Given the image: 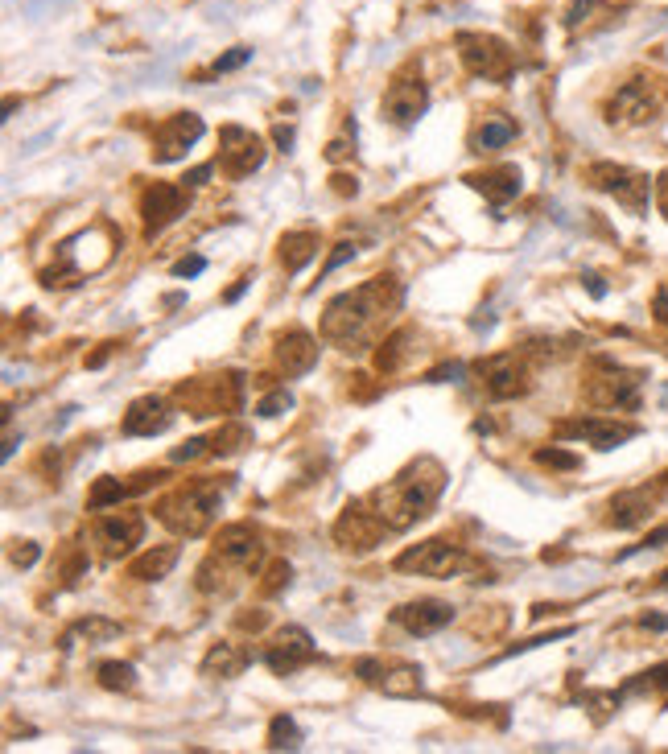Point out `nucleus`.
Here are the masks:
<instances>
[{"label":"nucleus","instance_id":"f257e3e1","mask_svg":"<svg viewBox=\"0 0 668 754\" xmlns=\"http://www.w3.org/2000/svg\"><path fill=\"white\" fill-rule=\"evenodd\" d=\"M400 305L396 277H372L351 293H339L322 314V338L343 342V347H363L372 330Z\"/></svg>","mask_w":668,"mask_h":754},{"label":"nucleus","instance_id":"f03ea898","mask_svg":"<svg viewBox=\"0 0 668 754\" xmlns=\"http://www.w3.org/2000/svg\"><path fill=\"white\" fill-rule=\"evenodd\" d=\"M442 487H446V470L433 462V458H421V462H413L405 474H396L388 487L372 491L367 507H372L376 516L384 520L388 532H405V528H413L421 516H429V507L438 503Z\"/></svg>","mask_w":668,"mask_h":754},{"label":"nucleus","instance_id":"7ed1b4c3","mask_svg":"<svg viewBox=\"0 0 668 754\" xmlns=\"http://www.w3.org/2000/svg\"><path fill=\"white\" fill-rule=\"evenodd\" d=\"M178 404L190 417H219V413H236L244 404V375L227 371V375H203V380L178 384Z\"/></svg>","mask_w":668,"mask_h":754},{"label":"nucleus","instance_id":"20e7f679","mask_svg":"<svg viewBox=\"0 0 668 754\" xmlns=\"http://www.w3.org/2000/svg\"><path fill=\"white\" fill-rule=\"evenodd\" d=\"M223 491V487H219ZM215 487H178L157 503V520L178 536H203L215 516Z\"/></svg>","mask_w":668,"mask_h":754},{"label":"nucleus","instance_id":"39448f33","mask_svg":"<svg viewBox=\"0 0 668 754\" xmlns=\"http://www.w3.org/2000/svg\"><path fill=\"white\" fill-rule=\"evenodd\" d=\"M458 54L466 62V71L491 79V83H508L512 79V50L491 38V33H458Z\"/></svg>","mask_w":668,"mask_h":754},{"label":"nucleus","instance_id":"423d86ee","mask_svg":"<svg viewBox=\"0 0 668 754\" xmlns=\"http://www.w3.org/2000/svg\"><path fill=\"white\" fill-rule=\"evenodd\" d=\"M586 178H590V186L615 194V202H623L631 215H644L648 211V194H652L648 174H636V169H627V165L598 161V165L586 169Z\"/></svg>","mask_w":668,"mask_h":754},{"label":"nucleus","instance_id":"0eeeda50","mask_svg":"<svg viewBox=\"0 0 668 754\" xmlns=\"http://www.w3.org/2000/svg\"><path fill=\"white\" fill-rule=\"evenodd\" d=\"M664 99H668V91L660 87V79H631L607 104V120L611 124H648L664 108Z\"/></svg>","mask_w":668,"mask_h":754},{"label":"nucleus","instance_id":"6e6552de","mask_svg":"<svg viewBox=\"0 0 668 754\" xmlns=\"http://www.w3.org/2000/svg\"><path fill=\"white\" fill-rule=\"evenodd\" d=\"M462 565H466V553L450 540H425L396 557L400 573H421V577H454Z\"/></svg>","mask_w":668,"mask_h":754},{"label":"nucleus","instance_id":"1a4fd4ad","mask_svg":"<svg viewBox=\"0 0 668 754\" xmlns=\"http://www.w3.org/2000/svg\"><path fill=\"white\" fill-rule=\"evenodd\" d=\"M598 367H603V375L590 380V388H586L590 404H603V408H640V384H644L640 371H623L615 363H598Z\"/></svg>","mask_w":668,"mask_h":754},{"label":"nucleus","instance_id":"9d476101","mask_svg":"<svg viewBox=\"0 0 668 754\" xmlns=\"http://www.w3.org/2000/svg\"><path fill=\"white\" fill-rule=\"evenodd\" d=\"M219 165L227 169L231 178H248L252 169H260V161H264V141L256 132H248V128H240V124H227V128H219Z\"/></svg>","mask_w":668,"mask_h":754},{"label":"nucleus","instance_id":"9b49d317","mask_svg":"<svg viewBox=\"0 0 668 754\" xmlns=\"http://www.w3.org/2000/svg\"><path fill=\"white\" fill-rule=\"evenodd\" d=\"M215 557L223 565H231L236 573H256L260 561H264V544H260V532L252 524H227L215 540Z\"/></svg>","mask_w":668,"mask_h":754},{"label":"nucleus","instance_id":"f8f14e48","mask_svg":"<svg viewBox=\"0 0 668 754\" xmlns=\"http://www.w3.org/2000/svg\"><path fill=\"white\" fill-rule=\"evenodd\" d=\"M483 375V388L491 400H512V396H524L532 388L528 380V367L516 359V355H491L475 367Z\"/></svg>","mask_w":668,"mask_h":754},{"label":"nucleus","instance_id":"ddd939ff","mask_svg":"<svg viewBox=\"0 0 668 754\" xmlns=\"http://www.w3.org/2000/svg\"><path fill=\"white\" fill-rule=\"evenodd\" d=\"M384 532H388L384 520L363 503H351L339 516V524H334V540H339L343 548H351V553H367V548H376Z\"/></svg>","mask_w":668,"mask_h":754},{"label":"nucleus","instance_id":"4468645a","mask_svg":"<svg viewBox=\"0 0 668 754\" xmlns=\"http://www.w3.org/2000/svg\"><path fill=\"white\" fill-rule=\"evenodd\" d=\"M314 660V639L306 627H281L277 639L264 651V664H269L277 676H289L297 668H306Z\"/></svg>","mask_w":668,"mask_h":754},{"label":"nucleus","instance_id":"2eb2a0df","mask_svg":"<svg viewBox=\"0 0 668 754\" xmlns=\"http://www.w3.org/2000/svg\"><path fill=\"white\" fill-rule=\"evenodd\" d=\"M186 202H190L186 182H182V186H170V182H157V186H149V190H145V198H141L145 231H149V235L165 231V227H170L178 215H186Z\"/></svg>","mask_w":668,"mask_h":754},{"label":"nucleus","instance_id":"dca6fc26","mask_svg":"<svg viewBox=\"0 0 668 754\" xmlns=\"http://www.w3.org/2000/svg\"><path fill=\"white\" fill-rule=\"evenodd\" d=\"M198 136H203V120H198L194 112H178V116H170L161 128H157V149H153V161L157 165H170V161H178Z\"/></svg>","mask_w":668,"mask_h":754},{"label":"nucleus","instance_id":"f3484780","mask_svg":"<svg viewBox=\"0 0 668 754\" xmlns=\"http://www.w3.org/2000/svg\"><path fill=\"white\" fill-rule=\"evenodd\" d=\"M392 623L405 627L409 635H433L454 623V606L450 602H438V598H421V602H405L392 610Z\"/></svg>","mask_w":668,"mask_h":754},{"label":"nucleus","instance_id":"a211bd4d","mask_svg":"<svg viewBox=\"0 0 668 754\" xmlns=\"http://www.w3.org/2000/svg\"><path fill=\"white\" fill-rule=\"evenodd\" d=\"M561 437L570 441H590L594 450H615V445L636 437V425H623V421H603V417H582V421H565L557 425Z\"/></svg>","mask_w":668,"mask_h":754},{"label":"nucleus","instance_id":"6ab92c4d","mask_svg":"<svg viewBox=\"0 0 668 754\" xmlns=\"http://www.w3.org/2000/svg\"><path fill=\"white\" fill-rule=\"evenodd\" d=\"M425 104H429V91H425L421 79H396L388 87V95H384V116L392 124H400V128H409V124L421 120Z\"/></svg>","mask_w":668,"mask_h":754},{"label":"nucleus","instance_id":"aec40b11","mask_svg":"<svg viewBox=\"0 0 668 754\" xmlns=\"http://www.w3.org/2000/svg\"><path fill=\"white\" fill-rule=\"evenodd\" d=\"M141 532H145V520L137 511H120V516H104L95 528V540L104 544V557H124L132 544H141Z\"/></svg>","mask_w":668,"mask_h":754},{"label":"nucleus","instance_id":"412c9836","mask_svg":"<svg viewBox=\"0 0 668 754\" xmlns=\"http://www.w3.org/2000/svg\"><path fill=\"white\" fill-rule=\"evenodd\" d=\"M170 421H174V413H170V404H165L161 396H141V400L128 404L124 433H128V437H153V433L170 429Z\"/></svg>","mask_w":668,"mask_h":754},{"label":"nucleus","instance_id":"4be33fe9","mask_svg":"<svg viewBox=\"0 0 668 754\" xmlns=\"http://www.w3.org/2000/svg\"><path fill=\"white\" fill-rule=\"evenodd\" d=\"M277 363L285 375H306L318 363V342L306 330H289L277 338Z\"/></svg>","mask_w":668,"mask_h":754},{"label":"nucleus","instance_id":"5701e85b","mask_svg":"<svg viewBox=\"0 0 668 754\" xmlns=\"http://www.w3.org/2000/svg\"><path fill=\"white\" fill-rule=\"evenodd\" d=\"M475 190H483L495 207L499 202H508V198H516L520 194V169H512V165H499V169H483V174H471L466 178Z\"/></svg>","mask_w":668,"mask_h":754},{"label":"nucleus","instance_id":"b1692460","mask_svg":"<svg viewBox=\"0 0 668 754\" xmlns=\"http://www.w3.org/2000/svg\"><path fill=\"white\" fill-rule=\"evenodd\" d=\"M652 516V491H623L611 503V524L615 528H636Z\"/></svg>","mask_w":668,"mask_h":754},{"label":"nucleus","instance_id":"393cba45","mask_svg":"<svg viewBox=\"0 0 668 754\" xmlns=\"http://www.w3.org/2000/svg\"><path fill=\"white\" fill-rule=\"evenodd\" d=\"M174 565H178V544H157V548H149V553H141L137 561H132L128 573L137 581H161Z\"/></svg>","mask_w":668,"mask_h":754},{"label":"nucleus","instance_id":"a878e982","mask_svg":"<svg viewBox=\"0 0 668 754\" xmlns=\"http://www.w3.org/2000/svg\"><path fill=\"white\" fill-rule=\"evenodd\" d=\"M318 256V235L314 231H285L281 235V264L285 272H302Z\"/></svg>","mask_w":668,"mask_h":754},{"label":"nucleus","instance_id":"bb28decb","mask_svg":"<svg viewBox=\"0 0 668 754\" xmlns=\"http://www.w3.org/2000/svg\"><path fill=\"white\" fill-rule=\"evenodd\" d=\"M244 664H248V656H244L236 643H215V647L207 651V660H203V676H211V680H231V676L244 672Z\"/></svg>","mask_w":668,"mask_h":754},{"label":"nucleus","instance_id":"cd10ccee","mask_svg":"<svg viewBox=\"0 0 668 754\" xmlns=\"http://www.w3.org/2000/svg\"><path fill=\"white\" fill-rule=\"evenodd\" d=\"M376 684H380L388 697H417L425 680H421V668H417V664H392V668L380 672Z\"/></svg>","mask_w":668,"mask_h":754},{"label":"nucleus","instance_id":"c85d7f7f","mask_svg":"<svg viewBox=\"0 0 668 754\" xmlns=\"http://www.w3.org/2000/svg\"><path fill=\"white\" fill-rule=\"evenodd\" d=\"M508 141H516V124L504 116H487L483 128L475 132V153H491V149H504Z\"/></svg>","mask_w":668,"mask_h":754},{"label":"nucleus","instance_id":"c756f323","mask_svg":"<svg viewBox=\"0 0 668 754\" xmlns=\"http://www.w3.org/2000/svg\"><path fill=\"white\" fill-rule=\"evenodd\" d=\"M99 684H104L108 693H128V689H137V668L108 660V664H99Z\"/></svg>","mask_w":668,"mask_h":754},{"label":"nucleus","instance_id":"7c9ffc66","mask_svg":"<svg viewBox=\"0 0 668 754\" xmlns=\"http://www.w3.org/2000/svg\"><path fill=\"white\" fill-rule=\"evenodd\" d=\"M664 689H668V664H656V668L640 672L636 680H627L623 689H619V697H636V693H664Z\"/></svg>","mask_w":668,"mask_h":754},{"label":"nucleus","instance_id":"2f4dec72","mask_svg":"<svg viewBox=\"0 0 668 754\" xmlns=\"http://www.w3.org/2000/svg\"><path fill=\"white\" fill-rule=\"evenodd\" d=\"M128 491H132V487L120 483V478H99V483L91 487V495H87V507H91V511H104V507L120 503Z\"/></svg>","mask_w":668,"mask_h":754},{"label":"nucleus","instance_id":"473e14b6","mask_svg":"<svg viewBox=\"0 0 668 754\" xmlns=\"http://www.w3.org/2000/svg\"><path fill=\"white\" fill-rule=\"evenodd\" d=\"M269 746H273V750H297V746H302V730H297L293 717H285V713L273 717V726H269Z\"/></svg>","mask_w":668,"mask_h":754},{"label":"nucleus","instance_id":"72a5a7b5","mask_svg":"<svg viewBox=\"0 0 668 754\" xmlns=\"http://www.w3.org/2000/svg\"><path fill=\"white\" fill-rule=\"evenodd\" d=\"M71 635H79V639H87V643H108V639H116L120 635V623H112V619H99V614H91V619H79L75 623V631Z\"/></svg>","mask_w":668,"mask_h":754},{"label":"nucleus","instance_id":"f704fd0d","mask_svg":"<svg viewBox=\"0 0 668 754\" xmlns=\"http://www.w3.org/2000/svg\"><path fill=\"white\" fill-rule=\"evenodd\" d=\"M405 342H409V330H396L384 347H380V355H376V367L384 371V375H392L396 367H400V359H405Z\"/></svg>","mask_w":668,"mask_h":754},{"label":"nucleus","instance_id":"c9c22d12","mask_svg":"<svg viewBox=\"0 0 668 754\" xmlns=\"http://www.w3.org/2000/svg\"><path fill=\"white\" fill-rule=\"evenodd\" d=\"M289 408H293V392H289V388H277V392H269V396L256 404V413H260V417H281V413H289Z\"/></svg>","mask_w":668,"mask_h":754},{"label":"nucleus","instance_id":"e433bc0d","mask_svg":"<svg viewBox=\"0 0 668 754\" xmlns=\"http://www.w3.org/2000/svg\"><path fill=\"white\" fill-rule=\"evenodd\" d=\"M240 441H248L244 425H227L223 433L211 437V454H231V450H240Z\"/></svg>","mask_w":668,"mask_h":754},{"label":"nucleus","instance_id":"4c0bfd02","mask_svg":"<svg viewBox=\"0 0 668 754\" xmlns=\"http://www.w3.org/2000/svg\"><path fill=\"white\" fill-rule=\"evenodd\" d=\"M537 462L541 466H549V470H578V454H570V450H537Z\"/></svg>","mask_w":668,"mask_h":754},{"label":"nucleus","instance_id":"58836bf2","mask_svg":"<svg viewBox=\"0 0 668 754\" xmlns=\"http://www.w3.org/2000/svg\"><path fill=\"white\" fill-rule=\"evenodd\" d=\"M244 62H252V50H248V46H236L231 54L215 58V66H211V71H215V75H227V71H240Z\"/></svg>","mask_w":668,"mask_h":754},{"label":"nucleus","instance_id":"ea45409f","mask_svg":"<svg viewBox=\"0 0 668 754\" xmlns=\"http://www.w3.org/2000/svg\"><path fill=\"white\" fill-rule=\"evenodd\" d=\"M594 9H598V0H570V9H565V25L578 29Z\"/></svg>","mask_w":668,"mask_h":754},{"label":"nucleus","instance_id":"a19ab883","mask_svg":"<svg viewBox=\"0 0 668 754\" xmlns=\"http://www.w3.org/2000/svg\"><path fill=\"white\" fill-rule=\"evenodd\" d=\"M281 586H289V565L285 561H277V565H269V581H264V594H277Z\"/></svg>","mask_w":668,"mask_h":754},{"label":"nucleus","instance_id":"79ce46f5","mask_svg":"<svg viewBox=\"0 0 668 754\" xmlns=\"http://www.w3.org/2000/svg\"><path fill=\"white\" fill-rule=\"evenodd\" d=\"M38 557H42V548L33 544V540H25V544H17V548H13V565H21V569L38 565Z\"/></svg>","mask_w":668,"mask_h":754},{"label":"nucleus","instance_id":"37998d69","mask_svg":"<svg viewBox=\"0 0 668 754\" xmlns=\"http://www.w3.org/2000/svg\"><path fill=\"white\" fill-rule=\"evenodd\" d=\"M211 450V441H203V437H194V441H186L182 450H174V462H194L198 454H207Z\"/></svg>","mask_w":668,"mask_h":754},{"label":"nucleus","instance_id":"c03bdc74","mask_svg":"<svg viewBox=\"0 0 668 754\" xmlns=\"http://www.w3.org/2000/svg\"><path fill=\"white\" fill-rule=\"evenodd\" d=\"M207 268V260L203 256H186V260H178L174 264V277H198V272Z\"/></svg>","mask_w":668,"mask_h":754},{"label":"nucleus","instance_id":"a18cd8bd","mask_svg":"<svg viewBox=\"0 0 668 754\" xmlns=\"http://www.w3.org/2000/svg\"><path fill=\"white\" fill-rule=\"evenodd\" d=\"M462 371H466L462 363H450V367H438V371H429L425 380H429V384H446V380H462Z\"/></svg>","mask_w":668,"mask_h":754},{"label":"nucleus","instance_id":"49530a36","mask_svg":"<svg viewBox=\"0 0 668 754\" xmlns=\"http://www.w3.org/2000/svg\"><path fill=\"white\" fill-rule=\"evenodd\" d=\"M355 256V244H339V248H334L330 252V260H326V268H322V277H326V272H334V268H339V264H347Z\"/></svg>","mask_w":668,"mask_h":754},{"label":"nucleus","instance_id":"de8ad7c7","mask_svg":"<svg viewBox=\"0 0 668 754\" xmlns=\"http://www.w3.org/2000/svg\"><path fill=\"white\" fill-rule=\"evenodd\" d=\"M652 310H656V322H660V326H668V285H660V289H656Z\"/></svg>","mask_w":668,"mask_h":754},{"label":"nucleus","instance_id":"09e8293b","mask_svg":"<svg viewBox=\"0 0 668 754\" xmlns=\"http://www.w3.org/2000/svg\"><path fill=\"white\" fill-rule=\"evenodd\" d=\"M351 153H355V149H351L347 141H330V145H326V161H343V157H351Z\"/></svg>","mask_w":668,"mask_h":754},{"label":"nucleus","instance_id":"8fccbe9b","mask_svg":"<svg viewBox=\"0 0 668 754\" xmlns=\"http://www.w3.org/2000/svg\"><path fill=\"white\" fill-rule=\"evenodd\" d=\"M211 169H215V165H198V169H190V174H186L182 182H186V186H203V182L211 178Z\"/></svg>","mask_w":668,"mask_h":754},{"label":"nucleus","instance_id":"3c124183","mask_svg":"<svg viewBox=\"0 0 668 754\" xmlns=\"http://www.w3.org/2000/svg\"><path fill=\"white\" fill-rule=\"evenodd\" d=\"M273 141H277V145H281V153H285V149L293 145V128H289V124H277V128H273Z\"/></svg>","mask_w":668,"mask_h":754},{"label":"nucleus","instance_id":"603ef678","mask_svg":"<svg viewBox=\"0 0 668 754\" xmlns=\"http://www.w3.org/2000/svg\"><path fill=\"white\" fill-rule=\"evenodd\" d=\"M648 631H668V614H644V619H640Z\"/></svg>","mask_w":668,"mask_h":754},{"label":"nucleus","instance_id":"864d4df0","mask_svg":"<svg viewBox=\"0 0 668 754\" xmlns=\"http://www.w3.org/2000/svg\"><path fill=\"white\" fill-rule=\"evenodd\" d=\"M582 281H586V289H590L594 297H607V285H603V277H594V272H586Z\"/></svg>","mask_w":668,"mask_h":754},{"label":"nucleus","instance_id":"5fc2aeb1","mask_svg":"<svg viewBox=\"0 0 668 754\" xmlns=\"http://www.w3.org/2000/svg\"><path fill=\"white\" fill-rule=\"evenodd\" d=\"M656 198H660V211L668 215V169H664L660 182H656Z\"/></svg>","mask_w":668,"mask_h":754},{"label":"nucleus","instance_id":"6e6d98bb","mask_svg":"<svg viewBox=\"0 0 668 754\" xmlns=\"http://www.w3.org/2000/svg\"><path fill=\"white\" fill-rule=\"evenodd\" d=\"M660 544H668V528H656V532H652V536H648L640 548H660Z\"/></svg>","mask_w":668,"mask_h":754},{"label":"nucleus","instance_id":"4d7b16f0","mask_svg":"<svg viewBox=\"0 0 668 754\" xmlns=\"http://www.w3.org/2000/svg\"><path fill=\"white\" fill-rule=\"evenodd\" d=\"M248 285H252V277H244V281H240V285H231V289H227V301H240V297H244V289H248Z\"/></svg>","mask_w":668,"mask_h":754},{"label":"nucleus","instance_id":"13d9d810","mask_svg":"<svg viewBox=\"0 0 668 754\" xmlns=\"http://www.w3.org/2000/svg\"><path fill=\"white\" fill-rule=\"evenodd\" d=\"M334 190H339V194H355L359 186H355V178H334Z\"/></svg>","mask_w":668,"mask_h":754},{"label":"nucleus","instance_id":"bf43d9fd","mask_svg":"<svg viewBox=\"0 0 668 754\" xmlns=\"http://www.w3.org/2000/svg\"><path fill=\"white\" fill-rule=\"evenodd\" d=\"M104 363H108V347H104V351H95V355L87 359V367H104Z\"/></svg>","mask_w":668,"mask_h":754},{"label":"nucleus","instance_id":"052dcab7","mask_svg":"<svg viewBox=\"0 0 668 754\" xmlns=\"http://www.w3.org/2000/svg\"><path fill=\"white\" fill-rule=\"evenodd\" d=\"M660 586H664V590H668V569H664V573H660Z\"/></svg>","mask_w":668,"mask_h":754},{"label":"nucleus","instance_id":"680f3d73","mask_svg":"<svg viewBox=\"0 0 668 754\" xmlns=\"http://www.w3.org/2000/svg\"><path fill=\"white\" fill-rule=\"evenodd\" d=\"M664 478H668V474H664Z\"/></svg>","mask_w":668,"mask_h":754}]
</instances>
